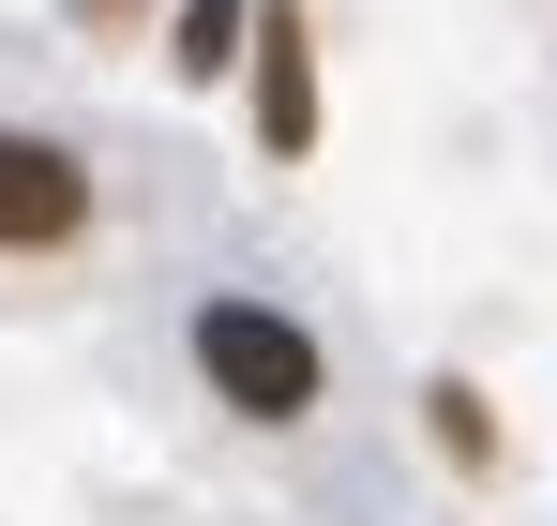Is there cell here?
Here are the masks:
<instances>
[{"label": "cell", "mask_w": 557, "mask_h": 526, "mask_svg": "<svg viewBox=\"0 0 557 526\" xmlns=\"http://www.w3.org/2000/svg\"><path fill=\"white\" fill-rule=\"evenodd\" d=\"M196 376H211L242 422H301V406H317V331L272 316V301H211V316H196Z\"/></svg>", "instance_id": "6da1fadb"}, {"label": "cell", "mask_w": 557, "mask_h": 526, "mask_svg": "<svg viewBox=\"0 0 557 526\" xmlns=\"http://www.w3.org/2000/svg\"><path fill=\"white\" fill-rule=\"evenodd\" d=\"M76 226H91V166L61 136H30V121H0V256H46Z\"/></svg>", "instance_id": "7a4b0ae2"}, {"label": "cell", "mask_w": 557, "mask_h": 526, "mask_svg": "<svg viewBox=\"0 0 557 526\" xmlns=\"http://www.w3.org/2000/svg\"><path fill=\"white\" fill-rule=\"evenodd\" d=\"M257 136H272V166L317 151V61H301V0H272V30H257Z\"/></svg>", "instance_id": "3957f363"}, {"label": "cell", "mask_w": 557, "mask_h": 526, "mask_svg": "<svg viewBox=\"0 0 557 526\" xmlns=\"http://www.w3.org/2000/svg\"><path fill=\"white\" fill-rule=\"evenodd\" d=\"M242 30H257V0H182V30H166V61H182L196 90H211L226 61H242Z\"/></svg>", "instance_id": "277c9868"}]
</instances>
